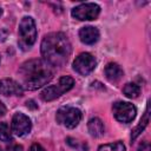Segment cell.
I'll list each match as a JSON object with an SVG mask.
<instances>
[{"mask_svg":"<svg viewBox=\"0 0 151 151\" xmlns=\"http://www.w3.org/2000/svg\"><path fill=\"white\" fill-rule=\"evenodd\" d=\"M72 52L68 38L61 32H52L44 37L41 41V54L44 60L51 66H64Z\"/></svg>","mask_w":151,"mask_h":151,"instance_id":"cell-1","label":"cell"},{"mask_svg":"<svg viewBox=\"0 0 151 151\" xmlns=\"http://www.w3.org/2000/svg\"><path fill=\"white\" fill-rule=\"evenodd\" d=\"M19 74L22 88L33 91L46 85L53 78V66L44 59H32L20 66Z\"/></svg>","mask_w":151,"mask_h":151,"instance_id":"cell-2","label":"cell"},{"mask_svg":"<svg viewBox=\"0 0 151 151\" xmlns=\"http://www.w3.org/2000/svg\"><path fill=\"white\" fill-rule=\"evenodd\" d=\"M18 34H19V40H18L19 46L24 51L29 50L37 40V27L32 17H24L21 19L19 24Z\"/></svg>","mask_w":151,"mask_h":151,"instance_id":"cell-3","label":"cell"},{"mask_svg":"<svg viewBox=\"0 0 151 151\" xmlns=\"http://www.w3.org/2000/svg\"><path fill=\"white\" fill-rule=\"evenodd\" d=\"M74 85V80L72 77H68V76H64L59 79V81L54 85H51V86H47L45 87L41 93H40V97L44 101H52L57 98H59L61 94H64L65 92L70 91Z\"/></svg>","mask_w":151,"mask_h":151,"instance_id":"cell-4","label":"cell"},{"mask_svg":"<svg viewBox=\"0 0 151 151\" xmlns=\"http://www.w3.org/2000/svg\"><path fill=\"white\" fill-rule=\"evenodd\" d=\"M81 111L73 106H63L57 111L55 119L67 129H74L81 120Z\"/></svg>","mask_w":151,"mask_h":151,"instance_id":"cell-5","label":"cell"},{"mask_svg":"<svg viewBox=\"0 0 151 151\" xmlns=\"http://www.w3.org/2000/svg\"><path fill=\"white\" fill-rule=\"evenodd\" d=\"M112 111L114 118L120 123H130L134 119L137 109L133 104L127 101H116L112 105Z\"/></svg>","mask_w":151,"mask_h":151,"instance_id":"cell-6","label":"cell"},{"mask_svg":"<svg viewBox=\"0 0 151 151\" xmlns=\"http://www.w3.org/2000/svg\"><path fill=\"white\" fill-rule=\"evenodd\" d=\"M100 13V7L99 5L94 2H85L80 4L79 6L74 7L71 12L72 17L74 19L85 21V20H96Z\"/></svg>","mask_w":151,"mask_h":151,"instance_id":"cell-7","label":"cell"},{"mask_svg":"<svg viewBox=\"0 0 151 151\" xmlns=\"http://www.w3.org/2000/svg\"><path fill=\"white\" fill-rule=\"evenodd\" d=\"M97 61L96 58L87 52L80 53L78 57H76L73 61V70L79 73L80 76H87L96 68Z\"/></svg>","mask_w":151,"mask_h":151,"instance_id":"cell-8","label":"cell"},{"mask_svg":"<svg viewBox=\"0 0 151 151\" xmlns=\"http://www.w3.org/2000/svg\"><path fill=\"white\" fill-rule=\"evenodd\" d=\"M11 126H12V132H14L19 137H22L31 132L32 123H31V119L26 114L18 112L13 116Z\"/></svg>","mask_w":151,"mask_h":151,"instance_id":"cell-9","label":"cell"},{"mask_svg":"<svg viewBox=\"0 0 151 151\" xmlns=\"http://www.w3.org/2000/svg\"><path fill=\"white\" fill-rule=\"evenodd\" d=\"M21 84L13 79H0V94L2 96H22Z\"/></svg>","mask_w":151,"mask_h":151,"instance_id":"cell-10","label":"cell"},{"mask_svg":"<svg viewBox=\"0 0 151 151\" xmlns=\"http://www.w3.org/2000/svg\"><path fill=\"white\" fill-rule=\"evenodd\" d=\"M99 31L97 27L93 26H85L81 27L79 31V38L83 44L86 45H93L99 40Z\"/></svg>","mask_w":151,"mask_h":151,"instance_id":"cell-11","label":"cell"},{"mask_svg":"<svg viewBox=\"0 0 151 151\" xmlns=\"http://www.w3.org/2000/svg\"><path fill=\"white\" fill-rule=\"evenodd\" d=\"M105 77L111 83H118L123 76H124V71L123 68L117 64V63H109L106 66H105Z\"/></svg>","mask_w":151,"mask_h":151,"instance_id":"cell-12","label":"cell"},{"mask_svg":"<svg viewBox=\"0 0 151 151\" xmlns=\"http://www.w3.org/2000/svg\"><path fill=\"white\" fill-rule=\"evenodd\" d=\"M87 130H88V132L92 137H100L105 132V126H104V123H103L101 119L94 117V118H91L88 120Z\"/></svg>","mask_w":151,"mask_h":151,"instance_id":"cell-13","label":"cell"},{"mask_svg":"<svg viewBox=\"0 0 151 151\" xmlns=\"http://www.w3.org/2000/svg\"><path fill=\"white\" fill-rule=\"evenodd\" d=\"M149 111H150V106H149V101H147V105H146V110H145V112H144V116H143V118L140 119V122H139V124H138V126L132 131V134H131V139L132 140H134L143 131H144V129L147 126V124H149Z\"/></svg>","mask_w":151,"mask_h":151,"instance_id":"cell-14","label":"cell"},{"mask_svg":"<svg viewBox=\"0 0 151 151\" xmlns=\"http://www.w3.org/2000/svg\"><path fill=\"white\" fill-rule=\"evenodd\" d=\"M123 93H124L127 98L134 99V98H137V97L139 96V93H140V87H139L137 84H134V83H127V84L123 87Z\"/></svg>","mask_w":151,"mask_h":151,"instance_id":"cell-15","label":"cell"},{"mask_svg":"<svg viewBox=\"0 0 151 151\" xmlns=\"http://www.w3.org/2000/svg\"><path fill=\"white\" fill-rule=\"evenodd\" d=\"M98 151H125V145L123 144V142L118 140L114 143L100 145L98 147Z\"/></svg>","mask_w":151,"mask_h":151,"instance_id":"cell-16","label":"cell"},{"mask_svg":"<svg viewBox=\"0 0 151 151\" xmlns=\"http://www.w3.org/2000/svg\"><path fill=\"white\" fill-rule=\"evenodd\" d=\"M0 140H2V142L12 140V132L9 130V126L5 122L0 123Z\"/></svg>","mask_w":151,"mask_h":151,"instance_id":"cell-17","label":"cell"},{"mask_svg":"<svg viewBox=\"0 0 151 151\" xmlns=\"http://www.w3.org/2000/svg\"><path fill=\"white\" fill-rule=\"evenodd\" d=\"M137 151H150V145H149V143H147V142H143V143L139 145V147H138Z\"/></svg>","mask_w":151,"mask_h":151,"instance_id":"cell-18","label":"cell"},{"mask_svg":"<svg viewBox=\"0 0 151 151\" xmlns=\"http://www.w3.org/2000/svg\"><path fill=\"white\" fill-rule=\"evenodd\" d=\"M8 37V32L5 28H0V41H5Z\"/></svg>","mask_w":151,"mask_h":151,"instance_id":"cell-19","label":"cell"},{"mask_svg":"<svg viewBox=\"0 0 151 151\" xmlns=\"http://www.w3.org/2000/svg\"><path fill=\"white\" fill-rule=\"evenodd\" d=\"M29 151H45V149L40 145V144H37V143H34L31 147H29Z\"/></svg>","mask_w":151,"mask_h":151,"instance_id":"cell-20","label":"cell"},{"mask_svg":"<svg viewBox=\"0 0 151 151\" xmlns=\"http://www.w3.org/2000/svg\"><path fill=\"white\" fill-rule=\"evenodd\" d=\"M6 151H22V146L21 145H12Z\"/></svg>","mask_w":151,"mask_h":151,"instance_id":"cell-21","label":"cell"},{"mask_svg":"<svg viewBox=\"0 0 151 151\" xmlns=\"http://www.w3.org/2000/svg\"><path fill=\"white\" fill-rule=\"evenodd\" d=\"M5 113H6V106L2 101H0V117L5 116Z\"/></svg>","mask_w":151,"mask_h":151,"instance_id":"cell-22","label":"cell"},{"mask_svg":"<svg viewBox=\"0 0 151 151\" xmlns=\"http://www.w3.org/2000/svg\"><path fill=\"white\" fill-rule=\"evenodd\" d=\"M1 14H2V8L0 7V15H1Z\"/></svg>","mask_w":151,"mask_h":151,"instance_id":"cell-23","label":"cell"},{"mask_svg":"<svg viewBox=\"0 0 151 151\" xmlns=\"http://www.w3.org/2000/svg\"><path fill=\"white\" fill-rule=\"evenodd\" d=\"M0 151H1V149H0Z\"/></svg>","mask_w":151,"mask_h":151,"instance_id":"cell-24","label":"cell"}]
</instances>
